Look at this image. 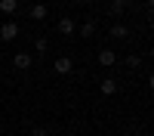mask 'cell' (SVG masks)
I'll use <instances>...</instances> for the list:
<instances>
[{
    "mask_svg": "<svg viewBox=\"0 0 154 136\" xmlns=\"http://www.w3.org/2000/svg\"><path fill=\"white\" fill-rule=\"evenodd\" d=\"M16 37H19V25L16 22H6V25H0V40H16Z\"/></svg>",
    "mask_w": 154,
    "mask_h": 136,
    "instance_id": "1",
    "label": "cell"
},
{
    "mask_svg": "<svg viewBox=\"0 0 154 136\" xmlns=\"http://www.w3.org/2000/svg\"><path fill=\"white\" fill-rule=\"evenodd\" d=\"M130 3L133 0H108V12L111 16H123V12L130 9Z\"/></svg>",
    "mask_w": 154,
    "mask_h": 136,
    "instance_id": "2",
    "label": "cell"
},
{
    "mask_svg": "<svg viewBox=\"0 0 154 136\" xmlns=\"http://www.w3.org/2000/svg\"><path fill=\"white\" fill-rule=\"evenodd\" d=\"M53 68H56L59 74H71V68H74V62H71L68 56H62V59H56V62H53Z\"/></svg>",
    "mask_w": 154,
    "mask_h": 136,
    "instance_id": "3",
    "label": "cell"
},
{
    "mask_svg": "<svg viewBox=\"0 0 154 136\" xmlns=\"http://www.w3.org/2000/svg\"><path fill=\"white\" fill-rule=\"evenodd\" d=\"M114 62H117V53H114V49H102V53H99V65H105V68H111Z\"/></svg>",
    "mask_w": 154,
    "mask_h": 136,
    "instance_id": "4",
    "label": "cell"
},
{
    "mask_svg": "<svg viewBox=\"0 0 154 136\" xmlns=\"http://www.w3.org/2000/svg\"><path fill=\"white\" fill-rule=\"evenodd\" d=\"M31 62H34V59H31L28 53H16V56H12V65L22 68V71H25V68H31Z\"/></svg>",
    "mask_w": 154,
    "mask_h": 136,
    "instance_id": "5",
    "label": "cell"
},
{
    "mask_svg": "<svg viewBox=\"0 0 154 136\" xmlns=\"http://www.w3.org/2000/svg\"><path fill=\"white\" fill-rule=\"evenodd\" d=\"M99 90L105 93V96H114V93H117V81H114V77H105V81L99 84Z\"/></svg>",
    "mask_w": 154,
    "mask_h": 136,
    "instance_id": "6",
    "label": "cell"
},
{
    "mask_svg": "<svg viewBox=\"0 0 154 136\" xmlns=\"http://www.w3.org/2000/svg\"><path fill=\"white\" fill-rule=\"evenodd\" d=\"M0 12H6V16H16V12H19V0H0Z\"/></svg>",
    "mask_w": 154,
    "mask_h": 136,
    "instance_id": "7",
    "label": "cell"
},
{
    "mask_svg": "<svg viewBox=\"0 0 154 136\" xmlns=\"http://www.w3.org/2000/svg\"><path fill=\"white\" fill-rule=\"evenodd\" d=\"M28 16H31L34 22H40V19H46V6H43V3H34V6L28 9Z\"/></svg>",
    "mask_w": 154,
    "mask_h": 136,
    "instance_id": "8",
    "label": "cell"
},
{
    "mask_svg": "<svg viewBox=\"0 0 154 136\" xmlns=\"http://www.w3.org/2000/svg\"><path fill=\"white\" fill-rule=\"evenodd\" d=\"M59 34H74V22H71L68 16L59 19Z\"/></svg>",
    "mask_w": 154,
    "mask_h": 136,
    "instance_id": "9",
    "label": "cell"
},
{
    "mask_svg": "<svg viewBox=\"0 0 154 136\" xmlns=\"http://www.w3.org/2000/svg\"><path fill=\"white\" fill-rule=\"evenodd\" d=\"M80 34H83V37H96V22H93V19L83 22V25H80Z\"/></svg>",
    "mask_w": 154,
    "mask_h": 136,
    "instance_id": "10",
    "label": "cell"
},
{
    "mask_svg": "<svg viewBox=\"0 0 154 136\" xmlns=\"http://www.w3.org/2000/svg\"><path fill=\"white\" fill-rule=\"evenodd\" d=\"M126 34H130V31H126V25H111V37H117V40H123Z\"/></svg>",
    "mask_w": 154,
    "mask_h": 136,
    "instance_id": "11",
    "label": "cell"
},
{
    "mask_svg": "<svg viewBox=\"0 0 154 136\" xmlns=\"http://www.w3.org/2000/svg\"><path fill=\"white\" fill-rule=\"evenodd\" d=\"M46 49H49V40L46 37H37V56H43Z\"/></svg>",
    "mask_w": 154,
    "mask_h": 136,
    "instance_id": "12",
    "label": "cell"
},
{
    "mask_svg": "<svg viewBox=\"0 0 154 136\" xmlns=\"http://www.w3.org/2000/svg\"><path fill=\"white\" fill-rule=\"evenodd\" d=\"M126 65H130V68H139V65H142V59L133 53V56H126Z\"/></svg>",
    "mask_w": 154,
    "mask_h": 136,
    "instance_id": "13",
    "label": "cell"
},
{
    "mask_svg": "<svg viewBox=\"0 0 154 136\" xmlns=\"http://www.w3.org/2000/svg\"><path fill=\"white\" fill-rule=\"evenodd\" d=\"M31 136H49V130H46V127H34Z\"/></svg>",
    "mask_w": 154,
    "mask_h": 136,
    "instance_id": "14",
    "label": "cell"
},
{
    "mask_svg": "<svg viewBox=\"0 0 154 136\" xmlns=\"http://www.w3.org/2000/svg\"><path fill=\"white\" fill-rule=\"evenodd\" d=\"M126 136H139V133H126Z\"/></svg>",
    "mask_w": 154,
    "mask_h": 136,
    "instance_id": "15",
    "label": "cell"
}]
</instances>
